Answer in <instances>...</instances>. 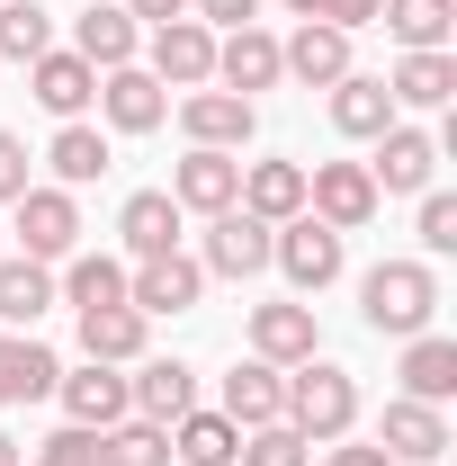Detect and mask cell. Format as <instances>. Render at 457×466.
Segmentation results:
<instances>
[{
  "instance_id": "6da1fadb",
  "label": "cell",
  "mask_w": 457,
  "mask_h": 466,
  "mask_svg": "<svg viewBox=\"0 0 457 466\" xmlns=\"http://www.w3.org/2000/svg\"><path fill=\"white\" fill-rule=\"evenodd\" d=\"M287 431L305 440V449H332L359 431V377L332 368V359H305V368H287Z\"/></svg>"
},
{
  "instance_id": "7a4b0ae2",
  "label": "cell",
  "mask_w": 457,
  "mask_h": 466,
  "mask_svg": "<svg viewBox=\"0 0 457 466\" xmlns=\"http://www.w3.org/2000/svg\"><path fill=\"white\" fill-rule=\"evenodd\" d=\"M359 314H368V332H386V341L431 332V314H440V269H431V260H377V269L359 279Z\"/></svg>"
},
{
  "instance_id": "3957f363",
  "label": "cell",
  "mask_w": 457,
  "mask_h": 466,
  "mask_svg": "<svg viewBox=\"0 0 457 466\" xmlns=\"http://www.w3.org/2000/svg\"><path fill=\"white\" fill-rule=\"evenodd\" d=\"M269 269H287V288H296V296H323L350 269V242L323 225V216H287V225L269 233Z\"/></svg>"
},
{
  "instance_id": "277c9868",
  "label": "cell",
  "mask_w": 457,
  "mask_h": 466,
  "mask_svg": "<svg viewBox=\"0 0 457 466\" xmlns=\"http://www.w3.org/2000/svg\"><path fill=\"white\" fill-rule=\"evenodd\" d=\"M377 179H368V162H314L305 171V216H323L332 233H359V225H377Z\"/></svg>"
},
{
  "instance_id": "5b68a950",
  "label": "cell",
  "mask_w": 457,
  "mask_h": 466,
  "mask_svg": "<svg viewBox=\"0 0 457 466\" xmlns=\"http://www.w3.org/2000/svg\"><path fill=\"white\" fill-rule=\"evenodd\" d=\"M144 72H153L162 90H207V81H216V27H198V18L153 27V36H144Z\"/></svg>"
},
{
  "instance_id": "8992f818",
  "label": "cell",
  "mask_w": 457,
  "mask_h": 466,
  "mask_svg": "<svg viewBox=\"0 0 457 466\" xmlns=\"http://www.w3.org/2000/svg\"><path fill=\"white\" fill-rule=\"evenodd\" d=\"M9 216H18V225H9V233H18V251L46 260V269L81 251V207H72V188H27Z\"/></svg>"
},
{
  "instance_id": "52a82bcc",
  "label": "cell",
  "mask_w": 457,
  "mask_h": 466,
  "mask_svg": "<svg viewBox=\"0 0 457 466\" xmlns=\"http://www.w3.org/2000/svg\"><path fill=\"white\" fill-rule=\"evenodd\" d=\"M269 233H279V225H260L251 207L207 216V251H198V269H207V279H260V269H269Z\"/></svg>"
},
{
  "instance_id": "ba28073f",
  "label": "cell",
  "mask_w": 457,
  "mask_h": 466,
  "mask_svg": "<svg viewBox=\"0 0 457 466\" xmlns=\"http://www.w3.org/2000/svg\"><path fill=\"white\" fill-rule=\"evenodd\" d=\"M431 171H440V135H421V126H403V116H395V126L377 135V162H368L377 198H421Z\"/></svg>"
},
{
  "instance_id": "9c48e42d",
  "label": "cell",
  "mask_w": 457,
  "mask_h": 466,
  "mask_svg": "<svg viewBox=\"0 0 457 466\" xmlns=\"http://www.w3.org/2000/svg\"><path fill=\"white\" fill-rule=\"evenodd\" d=\"M90 108L108 116L117 135H153V126L171 116V90H162L144 63H117V72H99V99H90Z\"/></svg>"
},
{
  "instance_id": "30bf717a",
  "label": "cell",
  "mask_w": 457,
  "mask_h": 466,
  "mask_svg": "<svg viewBox=\"0 0 457 466\" xmlns=\"http://www.w3.org/2000/svg\"><path fill=\"white\" fill-rule=\"evenodd\" d=\"M198 296H207V269L188 251H162V260H135L126 269V305L135 314H188Z\"/></svg>"
},
{
  "instance_id": "8fae6325",
  "label": "cell",
  "mask_w": 457,
  "mask_h": 466,
  "mask_svg": "<svg viewBox=\"0 0 457 466\" xmlns=\"http://www.w3.org/2000/svg\"><path fill=\"white\" fill-rule=\"evenodd\" d=\"M233 198H242V153L188 144V162L171 171V207H179V216H225Z\"/></svg>"
},
{
  "instance_id": "7c38bea8",
  "label": "cell",
  "mask_w": 457,
  "mask_h": 466,
  "mask_svg": "<svg viewBox=\"0 0 457 466\" xmlns=\"http://www.w3.org/2000/svg\"><path fill=\"white\" fill-rule=\"evenodd\" d=\"M216 90H233V99H251V90H279V36H269L260 18L216 36Z\"/></svg>"
},
{
  "instance_id": "4fadbf2b",
  "label": "cell",
  "mask_w": 457,
  "mask_h": 466,
  "mask_svg": "<svg viewBox=\"0 0 457 466\" xmlns=\"http://www.w3.org/2000/svg\"><path fill=\"white\" fill-rule=\"evenodd\" d=\"M126 404H135V421H162V431H171L179 412H198V368H188V359H135Z\"/></svg>"
},
{
  "instance_id": "5bb4252c",
  "label": "cell",
  "mask_w": 457,
  "mask_h": 466,
  "mask_svg": "<svg viewBox=\"0 0 457 466\" xmlns=\"http://www.w3.org/2000/svg\"><path fill=\"white\" fill-rule=\"evenodd\" d=\"M251 359H269V368H305V359H323V332H314V305H251Z\"/></svg>"
},
{
  "instance_id": "9a60e30c",
  "label": "cell",
  "mask_w": 457,
  "mask_h": 466,
  "mask_svg": "<svg viewBox=\"0 0 457 466\" xmlns=\"http://www.w3.org/2000/svg\"><path fill=\"white\" fill-rule=\"evenodd\" d=\"M179 126H188V144H207V153H242V144H251V126H260V108L207 81V90H188V99H179Z\"/></svg>"
},
{
  "instance_id": "2e32d148",
  "label": "cell",
  "mask_w": 457,
  "mask_h": 466,
  "mask_svg": "<svg viewBox=\"0 0 457 466\" xmlns=\"http://www.w3.org/2000/svg\"><path fill=\"white\" fill-rule=\"evenodd\" d=\"M377 449H386L395 466H431V458H449V412L395 395V404H386V431H377Z\"/></svg>"
},
{
  "instance_id": "e0dca14e",
  "label": "cell",
  "mask_w": 457,
  "mask_h": 466,
  "mask_svg": "<svg viewBox=\"0 0 457 466\" xmlns=\"http://www.w3.org/2000/svg\"><path fill=\"white\" fill-rule=\"evenodd\" d=\"M341 72H359V63H350V36H341V27H314V18H305V27H296V36L279 46V81H305V90H332Z\"/></svg>"
},
{
  "instance_id": "ac0fdd59",
  "label": "cell",
  "mask_w": 457,
  "mask_h": 466,
  "mask_svg": "<svg viewBox=\"0 0 457 466\" xmlns=\"http://www.w3.org/2000/svg\"><path fill=\"white\" fill-rule=\"evenodd\" d=\"M27 90H36V108H55L63 126H72V116H81L90 99H99V72H90V63L72 55V46H46V55L27 63Z\"/></svg>"
},
{
  "instance_id": "d6986e66",
  "label": "cell",
  "mask_w": 457,
  "mask_h": 466,
  "mask_svg": "<svg viewBox=\"0 0 457 466\" xmlns=\"http://www.w3.org/2000/svg\"><path fill=\"white\" fill-rule=\"evenodd\" d=\"M55 395H63V421H81V431H108V421H126V377H117V368H99V359H90V368H63L55 377Z\"/></svg>"
},
{
  "instance_id": "ffe728a7",
  "label": "cell",
  "mask_w": 457,
  "mask_h": 466,
  "mask_svg": "<svg viewBox=\"0 0 457 466\" xmlns=\"http://www.w3.org/2000/svg\"><path fill=\"white\" fill-rule=\"evenodd\" d=\"M72 55L90 63V72H117V63L144 55V27H135L117 0H99V9H81V18H72Z\"/></svg>"
},
{
  "instance_id": "44dd1931",
  "label": "cell",
  "mask_w": 457,
  "mask_h": 466,
  "mask_svg": "<svg viewBox=\"0 0 457 466\" xmlns=\"http://www.w3.org/2000/svg\"><path fill=\"white\" fill-rule=\"evenodd\" d=\"M225 421H233V431L287 421V368H269V359H242V368L225 377Z\"/></svg>"
},
{
  "instance_id": "7402d4cb",
  "label": "cell",
  "mask_w": 457,
  "mask_h": 466,
  "mask_svg": "<svg viewBox=\"0 0 457 466\" xmlns=\"http://www.w3.org/2000/svg\"><path fill=\"white\" fill-rule=\"evenodd\" d=\"M144 332H153V314H135V305H90V314H81V359L135 368V359H144Z\"/></svg>"
},
{
  "instance_id": "603a6c76",
  "label": "cell",
  "mask_w": 457,
  "mask_h": 466,
  "mask_svg": "<svg viewBox=\"0 0 457 466\" xmlns=\"http://www.w3.org/2000/svg\"><path fill=\"white\" fill-rule=\"evenodd\" d=\"M179 225H188V216L171 207V188H135V198H126V216H117V233H126V251H135V260L179 251Z\"/></svg>"
},
{
  "instance_id": "cb8c5ba5",
  "label": "cell",
  "mask_w": 457,
  "mask_h": 466,
  "mask_svg": "<svg viewBox=\"0 0 457 466\" xmlns=\"http://www.w3.org/2000/svg\"><path fill=\"white\" fill-rule=\"evenodd\" d=\"M395 377H403L412 404H449V395H457V341H449V332H412Z\"/></svg>"
},
{
  "instance_id": "d4e9b609",
  "label": "cell",
  "mask_w": 457,
  "mask_h": 466,
  "mask_svg": "<svg viewBox=\"0 0 457 466\" xmlns=\"http://www.w3.org/2000/svg\"><path fill=\"white\" fill-rule=\"evenodd\" d=\"M332 126H341L350 144H377V135L395 126V99H386V81H377V72H341V81H332Z\"/></svg>"
},
{
  "instance_id": "484cf974",
  "label": "cell",
  "mask_w": 457,
  "mask_h": 466,
  "mask_svg": "<svg viewBox=\"0 0 457 466\" xmlns=\"http://www.w3.org/2000/svg\"><path fill=\"white\" fill-rule=\"evenodd\" d=\"M233 207H251L260 225L305 216V162H242V198H233Z\"/></svg>"
},
{
  "instance_id": "4316f807",
  "label": "cell",
  "mask_w": 457,
  "mask_h": 466,
  "mask_svg": "<svg viewBox=\"0 0 457 466\" xmlns=\"http://www.w3.org/2000/svg\"><path fill=\"white\" fill-rule=\"evenodd\" d=\"M386 99H395V108H449V99H457V55H449V46L403 55L395 72H386Z\"/></svg>"
},
{
  "instance_id": "83f0119b",
  "label": "cell",
  "mask_w": 457,
  "mask_h": 466,
  "mask_svg": "<svg viewBox=\"0 0 457 466\" xmlns=\"http://www.w3.org/2000/svg\"><path fill=\"white\" fill-rule=\"evenodd\" d=\"M55 377H63V359H55L46 341H27V332H9V341H0V412L55 395Z\"/></svg>"
},
{
  "instance_id": "f1b7e54d",
  "label": "cell",
  "mask_w": 457,
  "mask_h": 466,
  "mask_svg": "<svg viewBox=\"0 0 457 466\" xmlns=\"http://www.w3.org/2000/svg\"><path fill=\"white\" fill-rule=\"evenodd\" d=\"M377 27L395 36L403 55H431V46H449V36H457V0H386Z\"/></svg>"
},
{
  "instance_id": "f546056e",
  "label": "cell",
  "mask_w": 457,
  "mask_h": 466,
  "mask_svg": "<svg viewBox=\"0 0 457 466\" xmlns=\"http://www.w3.org/2000/svg\"><path fill=\"white\" fill-rule=\"evenodd\" d=\"M46 162H55V188H90V179H108L117 153H108V135H99L90 116H72L55 144H46Z\"/></svg>"
},
{
  "instance_id": "4dcf8cb0",
  "label": "cell",
  "mask_w": 457,
  "mask_h": 466,
  "mask_svg": "<svg viewBox=\"0 0 457 466\" xmlns=\"http://www.w3.org/2000/svg\"><path fill=\"white\" fill-rule=\"evenodd\" d=\"M55 296L72 305V314H90V305H126V260H108V251H72L63 260Z\"/></svg>"
},
{
  "instance_id": "1f68e13d",
  "label": "cell",
  "mask_w": 457,
  "mask_h": 466,
  "mask_svg": "<svg viewBox=\"0 0 457 466\" xmlns=\"http://www.w3.org/2000/svg\"><path fill=\"white\" fill-rule=\"evenodd\" d=\"M46 305H55V269H46V260H27V251H18V260L0 251V323H18V332H27Z\"/></svg>"
},
{
  "instance_id": "d6a6232c",
  "label": "cell",
  "mask_w": 457,
  "mask_h": 466,
  "mask_svg": "<svg viewBox=\"0 0 457 466\" xmlns=\"http://www.w3.org/2000/svg\"><path fill=\"white\" fill-rule=\"evenodd\" d=\"M233 449H242V431H233L225 412H179L171 421V458L179 466H233Z\"/></svg>"
},
{
  "instance_id": "836d02e7",
  "label": "cell",
  "mask_w": 457,
  "mask_h": 466,
  "mask_svg": "<svg viewBox=\"0 0 457 466\" xmlns=\"http://www.w3.org/2000/svg\"><path fill=\"white\" fill-rule=\"evenodd\" d=\"M99 466H171V431L126 412V421H108V431H99Z\"/></svg>"
},
{
  "instance_id": "e575fe53",
  "label": "cell",
  "mask_w": 457,
  "mask_h": 466,
  "mask_svg": "<svg viewBox=\"0 0 457 466\" xmlns=\"http://www.w3.org/2000/svg\"><path fill=\"white\" fill-rule=\"evenodd\" d=\"M55 46V9L36 0H0V63H36Z\"/></svg>"
},
{
  "instance_id": "d590c367",
  "label": "cell",
  "mask_w": 457,
  "mask_h": 466,
  "mask_svg": "<svg viewBox=\"0 0 457 466\" xmlns=\"http://www.w3.org/2000/svg\"><path fill=\"white\" fill-rule=\"evenodd\" d=\"M233 466H314V458H305V440H296L287 421H260V431H242Z\"/></svg>"
},
{
  "instance_id": "8d00e7d4",
  "label": "cell",
  "mask_w": 457,
  "mask_h": 466,
  "mask_svg": "<svg viewBox=\"0 0 457 466\" xmlns=\"http://www.w3.org/2000/svg\"><path fill=\"white\" fill-rule=\"evenodd\" d=\"M296 18H314V27H341V36H359V27H377V9L386 0H287Z\"/></svg>"
},
{
  "instance_id": "74e56055",
  "label": "cell",
  "mask_w": 457,
  "mask_h": 466,
  "mask_svg": "<svg viewBox=\"0 0 457 466\" xmlns=\"http://www.w3.org/2000/svg\"><path fill=\"white\" fill-rule=\"evenodd\" d=\"M421 251H431V260L457 251V198H440V188H421Z\"/></svg>"
},
{
  "instance_id": "f35d334b",
  "label": "cell",
  "mask_w": 457,
  "mask_h": 466,
  "mask_svg": "<svg viewBox=\"0 0 457 466\" xmlns=\"http://www.w3.org/2000/svg\"><path fill=\"white\" fill-rule=\"evenodd\" d=\"M36 458H46V466H99V431H81V421H63V431L46 440V449H36Z\"/></svg>"
},
{
  "instance_id": "ab89813d",
  "label": "cell",
  "mask_w": 457,
  "mask_h": 466,
  "mask_svg": "<svg viewBox=\"0 0 457 466\" xmlns=\"http://www.w3.org/2000/svg\"><path fill=\"white\" fill-rule=\"evenodd\" d=\"M27 188H36V179H27V144H18V135L0 126V207H18Z\"/></svg>"
},
{
  "instance_id": "60d3db41",
  "label": "cell",
  "mask_w": 457,
  "mask_h": 466,
  "mask_svg": "<svg viewBox=\"0 0 457 466\" xmlns=\"http://www.w3.org/2000/svg\"><path fill=\"white\" fill-rule=\"evenodd\" d=\"M188 18H198V27H251L260 0H188Z\"/></svg>"
},
{
  "instance_id": "b9f144b4",
  "label": "cell",
  "mask_w": 457,
  "mask_h": 466,
  "mask_svg": "<svg viewBox=\"0 0 457 466\" xmlns=\"http://www.w3.org/2000/svg\"><path fill=\"white\" fill-rule=\"evenodd\" d=\"M135 27H171V18H188V0H117Z\"/></svg>"
},
{
  "instance_id": "7bdbcfd3",
  "label": "cell",
  "mask_w": 457,
  "mask_h": 466,
  "mask_svg": "<svg viewBox=\"0 0 457 466\" xmlns=\"http://www.w3.org/2000/svg\"><path fill=\"white\" fill-rule=\"evenodd\" d=\"M323 466H395V458H386L377 440H332V458H323Z\"/></svg>"
},
{
  "instance_id": "ee69618b",
  "label": "cell",
  "mask_w": 457,
  "mask_h": 466,
  "mask_svg": "<svg viewBox=\"0 0 457 466\" xmlns=\"http://www.w3.org/2000/svg\"><path fill=\"white\" fill-rule=\"evenodd\" d=\"M0 466H27V449H18V440H9V431H0Z\"/></svg>"
},
{
  "instance_id": "f6af8a7d",
  "label": "cell",
  "mask_w": 457,
  "mask_h": 466,
  "mask_svg": "<svg viewBox=\"0 0 457 466\" xmlns=\"http://www.w3.org/2000/svg\"><path fill=\"white\" fill-rule=\"evenodd\" d=\"M27 466H46V458H27Z\"/></svg>"
},
{
  "instance_id": "bcb514c9",
  "label": "cell",
  "mask_w": 457,
  "mask_h": 466,
  "mask_svg": "<svg viewBox=\"0 0 457 466\" xmlns=\"http://www.w3.org/2000/svg\"><path fill=\"white\" fill-rule=\"evenodd\" d=\"M0 242H9V233H0Z\"/></svg>"
}]
</instances>
